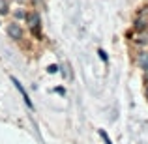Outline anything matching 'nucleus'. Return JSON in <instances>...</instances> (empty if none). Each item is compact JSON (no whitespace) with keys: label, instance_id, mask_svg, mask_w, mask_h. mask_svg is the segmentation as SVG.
Instances as JSON below:
<instances>
[{"label":"nucleus","instance_id":"f257e3e1","mask_svg":"<svg viewBox=\"0 0 148 144\" xmlns=\"http://www.w3.org/2000/svg\"><path fill=\"white\" fill-rule=\"evenodd\" d=\"M135 30H137V32L148 30V15H146V11H139V15L135 17Z\"/></svg>","mask_w":148,"mask_h":144},{"label":"nucleus","instance_id":"f03ea898","mask_svg":"<svg viewBox=\"0 0 148 144\" xmlns=\"http://www.w3.org/2000/svg\"><path fill=\"white\" fill-rule=\"evenodd\" d=\"M25 21H26V25H28L30 30L38 28V26H41V19H40V15H38L36 11H30V13H26Z\"/></svg>","mask_w":148,"mask_h":144},{"label":"nucleus","instance_id":"7ed1b4c3","mask_svg":"<svg viewBox=\"0 0 148 144\" xmlns=\"http://www.w3.org/2000/svg\"><path fill=\"white\" fill-rule=\"evenodd\" d=\"M8 34H10L11 40H21L23 38V28L17 25V23H11V25L8 26Z\"/></svg>","mask_w":148,"mask_h":144},{"label":"nucleus","instance_id":"20e7f679","mask_svg":"<svg viewBox=\"0 0 148 144\" xmlns=\"http://www.w3.org/2000/svg\"><path fill=\"white\" fill-rule=\"evenodd\" d=\"M11 83H13V84H15V88H17V90H19V92H21V96H23V99H25V103H26V105H28V107H30V109H32V107H34V105H32V101H30V97H28V94H26V92H25V88H23V84H21V83H19V81H17V79H15V77H11Z\"/></svg>","mask_w":148,"mask_h":144},{"label":"nucleus","instance_id":"39448f33","mask_svg":"<svg viewBox=\"0 0 148 144\" xmlns=\"http://www.w3.org/2000/svg\"><path fill=\"white\" fill-rule=\"evenodd\" d=\"M137 66L141 69H148V51H143L137 54Z\"/></svg>","mask_w":148,"mask_h":144},{"label":"nucleus","instance_id":"423d86ee","mask_svg":"<svg viewBox=\"0 0 148 144\" xmlns=\"http://www.w3.org/2000/svg\"><path fill=\"white\" fill-rule=\"evenodd\" d=\"M135 43L137 45H148V30H143L135 36Z\"/></svg>","mask_w":148,"mask_h":144},{"label":"nucleus","instance_id":"0eeeda50","mask_svg":"<svg viewBox=\"0 0 148 144\" xmlns=\"http://www.w3.org/2000/svg\"><path fill=\"white\" fill-rule=\"evenodd\" d=\"M10 11V6H8L6 0H0V15H6Z\"/></svg>","mask_w":148,"mask_h":144},{"label":"nucleus","instance_id":"6e6552de","mask_svg":"<svg viewBox=\"0 0 148 144\" xmlns=\"http://www.w3.org/2000/svg\"><path fill=\"white\" fill-rule=\"evenodd\" d=\"M99 137L105 141V144H112V141L109 139V135H107V131H105V129H99Z\"/></svg>","mask_w":148,"mask_h":144},{"label":"nucleus","instance_id":"1a4fd4ad","mask_svg":"<svg viewBox=\"0 0 148 144\" xmlns=\"http://www.w3.org/2000/svg\"><path fill=\"white\" fill-rule=\"evenodd\" d=\"M98 54H99V58H101V60H103V62H107L109 60V56H107V53H105V51H98Z\"/></svg>","mask_w":148,"mask_h":144},{"label":"nucleus","instance_id":"9d476101","mask_svg":"<svg viewBox=\"0 0 148 144\" xmlns=\"http://www.w3.org/2000/svg\"><path fill=\"white\" fill-rule=\"evenodd\" d=\"M47 71H49V73H56V71H58V66H54V64H53V66H49Z\"/></svg>","mask_w":148,"mask_h":144},{"label":"nucleus","instance_id":"9b49d317","mask_svg":"<svg viewBox=\"0 0 148 144\" xmlns=\"http://www.w3.org/2000/svg\"><path fill=\"white\" fill-rule=\"evenodd\" d=\"M15 17H26L25 11H15Z\"/></svg>","mask_w":148,"mask_h":144},{"label":"nucleus","instance_id":"f8f14e48","mask_svg":"<svg viewBox=\"0 0 148 144\" xmlns=\"http://www.w3.org/2000/svg\"><path fill=\"white\" fill-rule=\"evenodd\" d=\"M145 81H148V69H145Z\"/></svg>","mask_w":148,"mask_h":144},{"label":"nucleus","instance_id":"ddd939ff","mask_svg":"<svg viewBox=\"0 0 148 144\" xmlns=\"http://www.w3.org/2000/svg\"><path fill=\"white\" fill-rule=\"evenodd\" d=\"M146 99H148V86H146Z\"/></svg>","mask_w":148,"mask_h":144},{"label":"nucleus","instance_id":"4468645a","mask_svg":"<svg viewBox=\"0 0 148 144\" xmlns=\"http://www.w3.org/2000/svg\"><path fill=\"white\" fill-rule=\"evenodd\" d=\"M17 2H21V4H23V2H26V0H17Z\"/></svg>","mask_w":148,"mask_h":144}]
</instances>
